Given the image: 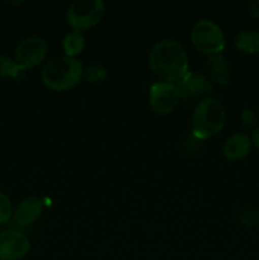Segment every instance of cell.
<instances>
[{"label":"cell","instance_id":"obj_13","mask_svg":"<svg viewBox=\"0 0 259 260\" xmlns=\"http://www.w3.org/2000/svg\"><path fill=\"white\" fill-rule=\"evenodd\" d=\"M234 45L246 55H259V32L255 29L241 30L235 36Z\"/></svg>","mask_w":259,"mask_h":260},{"label":"cell","instance_id":"obj_21","mask_svg":"<svg viewBox=\"0 0 259 260\" xmlns=\"http://www.w3.org/2000/svg\"><path fill=\"white\" fill-rule=\"evenodd\" d=\"M251 142L259 150V124L256 127H254L253 132H251Z\"/></svg>","mask_w":259,"mask_h":260},{"label":"cell","instance_id":"obj_11","mask_svg":"<svg viewBox=\"0 0 259 260\" xmlns=\"http://www.w3.org/2000/svg\"><path fill=\"white\" fill-rule=\"evenodd\" d=\"M251 147H253L251 137L246 134L236 132L226 140L222 152L225 159H228L229 161H238L248 156L249 152L251 151Z\"/></svg>","mask_w":259,"mask_h":260},{"label":"cell","instance_id":"obj_16","mask_svg":"<svg viewBox=\"0 0 259 260\" xmlns=\"http://www.w3.org/2000/svg\"><path fill=\"white\" fill-rule=\"evenodd\" d=\"M107 75V69L106 66H103L102 63H91L88 68L84 69V76L86 80L90 81V83H102L103 80H106Z\"/></svg>","mask_w":259,"mask_h":260},{"label":"cell","instance_id":"obj_9","mask_svg":"<svg viewBox=\"0 0 259 260\" xmlns=\"http://www.w3.org/2000/svg\"><path fill=\"white\" fill-rule=\"evenodd\" d=\"M30 250V240L18 230L0 234V260H20Z\"/></svg>","mask_w":259,"mask_h":260},{"label":"cell","instance_id":"obj_20","mask_svg":"<svg viewBox=\"0 0 259 260\" xmlns=\"http://www.w3.org/2000/svg\"><path fill=\"white\" fill-rule=\"evenodd\" d=\"M248 10L251 17L259 18V0H253L248 3Z\"/></svg>","mask_w":259,"mask_h":260},{"label":"cell","instance_id":"obj_1","mask_svg":"<svg viewBox=\"0 0 259 260\" xmlns=\"http://www.w3.org/2000/svg\"><path fill=\"white\" fill-rule=\"evenodd\" d=\"M149 66L157 79L175 84L189 71L187 51L178 41L161 40L150 50Z\"/></svg>","mask_w":259,"mask_h":260},{"label":"cell","instance_id":"obj_19","mask_svg":"<svg viewBox=\"0 0 259 260\" xmlns=\"http://www.w3.org/2000/svg\"><path fill=\"white\" fill-rule=\"evenodd\" d=\"M241 121H243V123L245 124V126L254 127L256 124V122H258V117H256V114L254 113L253 111L246 109V111H244L243 113H241Z\"/></svg>","mask_w":259,"mask_h":260},{"label":"cell","instance_id":"obj_8","mask_svg":"<svg viewBox=\"0 0 259 260\" xmlns=\"http://www.w3.org/2000/svg\"><path fill=\"white\" fill-rule=\"evenodd\" d=\"M178 91L180 98L193 99V98H208L213 89V84L208 76L197 71H188L178 83Z\"/></svg>","mask_w":259,"mask_h":260},{"label":"cell","instance_id":"obj_14","mask_svg":"<svg viewBox=\"0 0 259 260\" xmlns=\"http://www.w3.org/2000/svg\"><path fill=\"white\" fill-rule=\"evenodd\" d=\"M84 48H85V37L83 33L78 30H71L66 33L62 40V50L65 56L75 58V56L83 52Z\"/></svg>","mask_w":259,"mask_h":260},{"label":"cell","instance_id":"obj_7","mask_svg":"<svg viewBox=\"0 0 259 260\" xmlns=\"http://www.w3.org/2000/svg\"><path fill=\"white\" fill-rule=\"evenodd\" d=\"M180 99L177 85L173 83L157 81L149 89V107L155 114H170L177 108Z\"/></svg>","mask_w":259,"mask_h":260},{"label":"cell","instance_id":"obj_17","mask_svg":"<svg viewBox=\"0 0 259 260\" xmlns=\"http://www.w3.org/2000/svg\"><path fill=\"white\" fill-rule=\"evenodd\" d=\"M13 213H14V210H13L12 201L5 193L0 192V225L12 221Z\"/></svg>","mask_w":259,"mask_h":260},{"label":"cell","instance_id":"obj_12","mask_svg":"<svg viewBox=\"0 0 259 260\" xmlns=\"http://www.w3.org/2000/svg\"><path fill=\"white\" fill-rule=\"evenodd\" d=\"M211 81L221 86H225L231 80V68L228 58L222 53L208 56L206 62Z\"/></svg>","mask_w":259,"mask_h":260},{"label":"cell","instance_id":"obj_10","mask_svg":"<svg viewBox=\"0 0 259 260\" xmlns=\"http://www.w3.org/2000/svg\"><path fill=\"white\" fill-rule=\"evenodd\" d=\"M43 215V202L38 197L29 196L18 203L13 213V223L18 228H29L35 225Z\"/></svg>","mask_w":259,"mask_h":260},{"label":"cell","instance_id":"obj_18","mask_svg":"<svg viewBox=\"0 0 259 260\" xmlns=\"http://www.w3.org/2000/svg\"><path fill=\"white\" fill-rule=\"evenodd\" d=\"M239 220L245 226H256L259 225V212L255 210H244L239 215Z\"/></svg>","mask_w":259,"mask_h":260},{"label":"cell","instance_id":"obj_4","mask_svg":"<svg viewBox=\"0 0 259 260\" xmlns=\"http://www.w3.org/2000/svg\"><path fill=\"white\" fill-rule=\"evenodd\" d=\"M104 13L106 4L102 0H75L66 10V22L73 30L83 32L95 27Z\"/></svg>","mask_w":259,"mask_h":260},{"label":"cell","instance_id":"obj_3","mask_svg":"<svg viewBox=\"0 0 259 260\" xmlns=\"http://www.w3.org/2000/svg\"><path fill=\"white\" fill-rule=\"evenodd\" d=\"M83 76V63L65 55L48 60L41 73L43 85L52 91L70 90L80 83Z\"/></svg>","mask_w":259,"mask_h":260},{"label":"cell","instance_id":"obj_5","mask_svg":"<svg viewBox=\"0 0 259 260\" xmlns=\"http://www.w3.org/2000/svg\"><path fill=\"white\" fill-rule=\"evenodd\" d=\"M190 41L198 52L207 56L221 53L226 45V37L221 27L210 19H201L193 25Z\"/></svg>","mask_w":259,"mask_h":260},{"label":"cell","instance_id":"obj_15","mask_svg":"<svg viewBox=\"0 0 259 260\" xmlns=\"http://www.w3.org/2000/svg\"><path fill=\"white\" fill-rule=\"evenodd\" d=\"M23 71L15 63L14 60L0 55V78H19Z\"/></svg>","mask_w":259,"mask_h":260},{"label":"cell","instance_id":"obj_2","mask_svg":"<svg viewBox=\"0 0 259 260\" xmlns=\"http://www.w3.org/2000/svg\"><path fill=\"white\" fill-rule=\"evenodd\" d=\"M226 121V111L222 102L208 96L196 104L190 116V131L198 141L215 137L222 131Z\"/></svg>","mask_w":259,"mask_h":260},{"label":"cell","instance_id":"obj_6","mask_svg":"<svg viewBox=\"0 0 259 260\" xmlns=\"http://www.w3.org/2000/svg\"><path fill=\"white\" fill-rule=\"evenodd\" d=\"M48 55V43L41 36H28L17 45L14 61L22 71L41 65Z\"/></svg>","mask_w":259,"mask_h":260}]
</instances>
